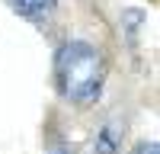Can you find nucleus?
Segmentation results:
<instances>
[{
  "label": "nucleus",
  "instance_id": "nucleus-1",
  "mask_svg": "<svg viewBox=\"0 0 160 154\" xmlns=\"http://www.w3.org/2000/svg\"><path fill=\"white\" fill-rule=\"evenodd\" d=\"M55 77H58L61 96L71 100L74 106L96 103L106 84V64H102L99 48L83 42V38L68 42L55 58Z\"/></svg>",
  "mask_w": 160,
  "mask_h": 154
},
{
  "label": "nucleus",
  "instance_id": "nucleus-2",
  "mask_svg": "<svg viewBox=\"0 0 160 154\" xmlns=\"http://www.w3.org/2000/svg\"><path fill=\"white\" fill-rule=\"evenodd\" d=\"M13 13H19L22 19H32V23H45L51 13H55L58 0H7Z\"/></svg>",
  "mask_w": 160,
  "mask_h": 154
},
{
  "label": "nucleus",
  "instance_id": "nucleus-3",
  "mask_svg": "<svg viewBox=\"0 0 160 154\" xmlns=\"http://www.w3.org/2000/svg\"><path fill=\"white\" fill-rule=\"evenodd\" d=\"M115 151H118V125L109 122L96 135V154H115Z\"/></svg>",
  "mask_w": 160,
  "mask_h": 154
},
{
  "label": "nucleus",
  "instance_id": "nucleus-4",
  "mask_svg": "<svg viewBox=\"0 0 160 154\" xmlns=\"http://www.w3.org/2000/svg\"><path fill=\"white\" fill-rule=\"evenodd\" d=\"M122 23H125L128 35H135V32H138V23H144V13H141V10H128L125 16H122Z\"/></svg>",
  "mask_w": 160,
  "mask_h": 154
},
{
  "label": "nucleus",
  "instance_id": "nucleus-5",
  "mask_svg": "<svg viewBox=\"0 0 160 154\" xmlns=\"http://www.w3.org/2000/svg\"><path fill=\"white\" fill-rule=\"evenodd\" d=\"M131 154H160V145H157V141H141Z\"/></svg>",
  "mask_w": 160,
  "mask_h": 154
},
{
  "label": "nucleus",
  "instance_id": "nucleus-6",
  "mask_svg": "<svg viewBox=\"0 0 160 154\" xmlns=\"http://www.w3.org/2000/svg\"><path fill=\"white\" fill-rule=\"evenodd\" d=\"M48 154H74V151H71V148H68V145H55V148H51V151H48Z\"/></svg>",
  "mask_w": 160,
  "mask_h": 154
}]
</instances>
